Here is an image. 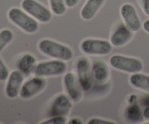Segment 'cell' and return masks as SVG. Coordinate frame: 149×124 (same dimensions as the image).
I'll list each match as a JSON object with an SVG mask.
<instances>
[{
  "mask_svg": "<svg viewBox=\"0 0 149 124\" xmlns=\"http://www.w3.org/2000/svg\"><path fill=\"white\" fill-rule=\"evenodd\" d=\"M39 51L54 59L68 61L74 57V51L69 47L49 39H43L38 44Z\"/></svg>",
  "mask_w": 149,
  "mask_h": 124,
  "instance_id": "6da1fadb",
  "label": "cell"
},
{
  "mask_svg": "<svg viewBox=\"0 0 149 124\" xmlns=\"http://www.w3.org/2000/svg\"><path fill=\"white\" fill-rule=\"evenodd\" d=\"M7 15L12 23L26 33L34 34L39 30V21L24 10L17 7H13L9 10Z\"/></svg>",
  "mask_w": 149,
  "mask_h": 124,
  "instance_id": "7a4b0ae2",
  "label": "cell"
},
{
  "mask_svg": "<svg viewBox=\"0 0 149 124\" xmlns=\"http://www.w3.org/2000/svg\"><path fill=\"white\" fill-rule=\"evenodd\" d=\"M66 70L67 64L65 61L53 59L38 63L33 73L42 77H57L65 74Z\"/></svg>",
  "mask_w": 149,
  "mask_h": 124,
  "instance_id": "3957f363",
  "label": "cell"
},
{
  "mask_svg": "<svg viewBox=\"0 0 149 124\" xmlns=\"http://www.w3.org/2000/svg\"><path fill=\"white\" fill-rule=\"evenodd\" d=\"M109 62L113 68L130 74L141 72L143 69L141 60L126 55H113L110 58Z\"/></svg>",
  "mask_w": 149,
  "mask_h": 124,
  "instance_id": "277c9868",
  "label": "cell"
},
{
  "mask_svg": "<svg viewBox=\"0 0 149 124\" xmlns=\"http://www.w3.org/2000/svg\"><path fill=\"white\" fill-rule=\"evenodd\" d=\"M113 45L106 39H84L80 44L81 52L90 55H106L110 53Z\"/></svg>",
  "mask_w": 149,
  "mask_h": 124,
  "instance_id": "5b68a950",
  "label": "cell"
},
{
  "mask_svg": "<svg viewBox=\"0 0 149 124\" xmlns=\"http://www.w3.org/2000/svg\"><path fill=\"white\" fill-rule=\"evenodd\" d=\"M77 77L81 89L84 91H89L93 85V77L92 73V64L86 57L79 58L76 64Z\"/></svg>",
  "mask_w": 149,
  "mask_h": 124,
  "instance_id": "8992f818",
  "label": "cell"
},
{
  "mask_svg": "<svg viewBox=\"0 0 149 124\" xmlns=\"http://www.w3.org/2000/svg\"><path fill=\"white\" fill-rule=\"evenodd\" d=\"M21 7L25 12L40 23H48L52 20L51 10L36 0H23Z\"/></svg>",
  "mask_w": 149,
  "mask_h": 124,
  "instance_id": "52a82bcc",
  "label": "cell"
},
{
  "mask_svg": "<svg viewBox=\"0 0 149 124\" xmlns=\"http://www.w3.org/2000/svg\"><path fill=\"white\" fill-rule=\"evenodd\" d=\"M73 107V102L69 96L64 93L58 95L53 99L48 109L47 115L53 116H67Z\"/></svg>",
  "mask_w": 149,
  "mask_h": 124,
  "instance_id": "ba28073f",
  "label": "cell"
},
{
  "mask_svg": "<svg viewBox=\"0 0 149 124\" xmlns=\"http://www.w3.org/2000/svg\"><path fill=\"white\" fill-rule=\"evenodd\" d=\"M47 85L44 77L36 76L25 82L20 91V96L23 99H29L43 91Z\"/></svg>",
  "mask_w": 149,
  "mask_h": 124,
  "instance_id": "9c48e42d",
  "label": "cell"
},
{
  "mask_svg": "<svg viewBox=\"0 0 149 124\" xmlns=\"http://www.w3.org/2000/svg\"><path fill=\"white\" fill-rule=\"evenodd\" d=\"M63 84L67 95L74 103H79L82 99V89L80 86L77 76L72 72H68L64 75Z\"/></svg>",
  "mask_w": 149,
  "mask_h": 124,
  "instance_id": "30bf717a",
  "label": "cell"
},
{
  "mask_svg": "<svg viewBox=\"0 0 149 124\" xmlns=\"http://www.w3.org/2000/svg\"><path fill=\"white\" fill-rule=\"evenodd\" d=\"M121 15L125 25L133 32H136L141 29V22L137 13L136 9L132 4L127 3L123 4L120 10Z\"/></svg>",
  "mask_w": 149,
  "mask_h": 124,
  "instance_id": "8fae6325",
  "label": "cell"
},
{
  "mask_svg": "<svg viewBox=\"0 0 149 124\" xmlns=\"http://www.w3.org/2000/svg\"><path fill=\"white\" fill-rule=\"evenodd\" d=\"M133 36V32L130 30L125 23H120L112 32L110 42L113 46L122 47L130 42Z\"/></svg>",
  "mask_w": 149,
  "mask_h": 124,
  "instance_id": "7c38bea8",
  "label": "cell"
},
{
  "mask_svg": "<svg viewBox=\"0 0 149 124\" xmlns=\"http://www.w3.org/2000/svg\"><path fill=\"white\" fill-rule=\"evenodd\" d=\"M23 80V74L19 70H15L10 73L5 88V93L7 97L14 99L20 94Z\"/></svg>",
  "mask_w": 149,
  "mask_h": 124,
  "instance_id": "4fadbf2b",
  "label": "cell"
},
{
  "mask_svg": "<svg viewBox=\"0 0 149 124\" xmlns=\"http://www.w3.org/2000/svg\"><path fill=\"white\" fill-rule=\"evenodd\" d=\"M93 80L99 84H103L110 77L109 66L102 61H96L92 64Z\"/></svg>",
  "mask_w": 149,
  "mask_h": 124,
  "instance_id": "5bb4252c",
  "label": "cell"
},
{
  "mask_svg": "<svg viewBox=\"0 0 149 124\" xmlns=\"http://www.w3.org/2000/svg\"><path fill=\"white\" fill-rule=\"evenodd\" d=\"M36 58L32 54L26 53L20 57L16 63L17 70L24 75H30L34 71L35 67L37 64Z\"/></svg>",
  "mask_w": 149,
  "mask_h": 124,
  "instance_id": "9a60e30c",
  "label": "cell"
},
{
  "mask_svg": "<svg viewBox=\"0 0 149 124\" xmlns=\"http://www.w3.org/2000/svg\"><path fill=\"white\" fill-rule=\"evenodd\" d=\"M105 1L106 0H87L81 10V17L84 20H91L103 7Z\"/></svg>",
  "mask_w": 149,
  "mask_h": 124,
  "instance_id": "2e32d148",
  "label": "cell"
},
{
  "mask_svg": "<svg viewBox=\"0 0 149 124\" xmlns=\"http://www.w3.org/2000/svg\"><path fill=\"white\" fill-rule=\"evenodd\" d=\"M125 117L128 122L132 123L141 122L144 118L143 112H142L141 106L136 103L129 105L125 109Z\"/></svg>",
  "mask_w": 149,
  "mask_h": 124,
  "instance_id": "e0dca14e",
  "label": "cell"
},
{
  "mask_svg": "<svg viewBox=\"0 0 149 124\" xmlns=\"http://www.w3.org/2000/svg\"><path fill=\"white\" fill-rule=\"evenodd\" d=\"M130 83L134 88L149 93V75L142 73H134L130 77Z\"/></svg>",
  "mask_w": 149,
  "mask_h": 124,
  "instance_id": "ac0fdd59",
  "label": "cell"
},
{
  "mask_svg": "<svg viewBox=\"0 0 149 124\" xmlns=\"http://www.w3.org/2000/svg\"><path fill=\"white\" fill-rule=\"evenodd\" d=\"M49 3L52 13L55 15H62L66 12L65 0H49Z\"/></svg>",
  "mask_w": 149,
  "mask_h": 124,
  "instance_id": "d6986e66",
  "label": "cell"
},
{
  "mask_svg": "<svg viewBox=\"0 0 149 124\" xmlns=\"http://www.w3.org/2000/svg\"><path fill=\"white\" fill-rule=\"evenodd\" d=\"M13 32L10 29H5L0 32V52L13 41Z\"/></svg>",
  "mask_w": 149,
  "mask_h": 124,
  "instance_id": "ffe728a7",
  "label": "cell"
},
{
  "mask_svg": "<svg viewBox=\"0 0 149 124\" xmlns=\"http://www.w3.org/2000/svg\"><path fill=\"white\" fill-rule=\"evenodd\" d=\"M66 122V116H53L42 122L41 124H65Z\"/></svg>",
  "mask_w": 149,
  "mask_h": 124,
  "instance_id": "44dd1931",
  "label": "cell"
},
{
  "mask_svg": "<svg viewBox=\"0 0 149 124\" xmlns=\"http://www.w3.org/2000/svg\"><path fill=\"white\" fill-rule=\"evenodd\" d=\"M9 75H10V72H9V69L2 61L1 58H0V81H4L8 78Z\"/></svg>",
  "mask_w": 149,
  "mask_h": 124,
  "instance_id": "7402d4cb",
  "label": "cell"
},
{
  "mask_svg": "<svg viewBox=\"0 0 149 124\" xmlns=\"http://www.w3.org/2000/svg\"><path fill=\"white\" fill-rule=\"evenodd\" d=\"M87 123L88 124H115L116 123L113 122V121L111 120H109L94 118H91V119L88 121Z\"/></svg>",
  "mask_w": 149,
  "mask_h": 124,
  "instance_id": "603a6c76",
  "label": "cell"
},
{
  "mask_svg": "<svg viewBox=\"0 0 149 124\" xmlns=\"http://www.w3.org/2000/svg\"><path fill=\"white\" fill-rule=\"evenodd\" d=\"M141 6L144 13L149 16V0H141Z\"/></svg>",
  "mask_w": 149,
  "mask_h": 124,
  "instance_id": "cb8c5ba5",
  "label": "cell"
},
{
  "mask_svg": "<svg viewBox=\"0 0 149 124\" xmlns=\"http://www.w3.org/2000/svg\"><path fill=\"white\" fill-rule=\"evenodd\" d=\"M80 0H65V3L66 4V6L69 8L71 7H75L76 5L78 4V3L79 2Z\"/></svg>",
  "mask_w": 149,
  "mask_h": 124,
  "instance_id": "d4e9b609",
  "label": "cell"
},
{
  "mask_svg": "<svg viewBox=\"0 0 149 124\" xmlns=\"http://www.w3.org/2000/svg\"><path fill=\"white\" fill-rule=\"evenodd\" d=\"M69 124H82L83 122L80 118H73L68 121Z\"/></svg>",
  "mask_w": 149,
  "mask_h": 124,
  "instance_id": "484cf974",
  "label": "cell"
},
{
  "mask_svg": "<svg viewBox=\"0 0 149 124\" xmlns=\"http://www.w3.org/2000/svg\"><path fill=\"white\" fill-rule=\"evenodd\" d=\"M143 29L147 33H149V19L144 22L143 24Z\"/></svg>",
  "mask_w": 149,
  "mask_h": 124,
  "instance_id": "4316f807",
  "label": "cell"
},
{
  "mask_svg": "<svg viewBox=\"0 0 149 124\" xmlns=\"http://www.w3.org/2000/svg\"><path fill=\"white\" fill-rule=\"evenodd\" d=\"M143 116L144 118L146 120H149V106H146L143 111Z\"/></svg>",
  "mask_w": 149,
  "mask_h": 124,
  "instance_id": "83f0119b",
  "label": "cell"
},
{
  "mask_svg": "<svg viewBox=\"0 0 149 124\" xmlns=\"http://www.w3.org/2000/svg\"><path fill=\"white\" fill-rule=\"evenodd\" d=\"M143 104L144 106H149V96H146V98H144L143 100Z\"/></svg>",
  "mask_w": 149,
  "mask_h": 124,
  "instance_id": "f1b7e54d",
  "label": "cell"
}]
</instances>
